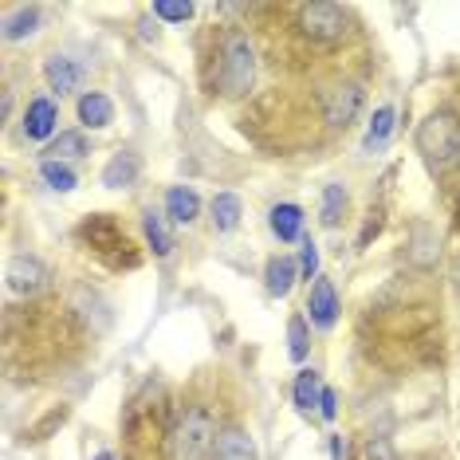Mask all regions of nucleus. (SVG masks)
Masks as SVG:
<instances>
[{"mask_svg": "<svg viewBox=\"0 0 460 460\" xmlns=\"http://www.w3.org/2000/svg\"><path fill=\"white\" fill-rule=\"evenodd\" d=\"M217 441H221L217 417L208 413L205 405H190L170 433V456L173 460H205L217 448Z\"/></svg>", "mask_w": 460, "mask_h": 460, "instance_id": "f257e3e1", "label": "nucleus"}, {"mask_svg": "<svg viewBox=\"0 0 460 460\" xmlns=\"http://www.w3.org/2000/svg\"><path fill=\"white\" fill-rule=\"evenodd\" d=\"M417 150L425 154L429 165H448L460 154V119L453 111H433L417 127Z\"/></svg>", "mask_w": 460, "mask_h": 460, "instance_id": "f03ea898", "label": "nucleus"}, {"mask_svg": "<svg viewBox=\"0 0 460 460\" xmlns=\"http://www.w3.org/2000/svg\"><path fill=\"white\" fill-rule=\"evenodd\" d=\"M256 83V56L252 44L244 36H228L225 40V56H221V91L228 99H244Z\"/></svg>", "mask_w": 460, "mask_h": 460, "instance_id": "7ed1b4c3", "label": "nucleus"}, {"mask_svg": "<svg viewBox=\"0 0 460 460\" xmlns=\"http://www.w3.org/2000/svg\"><path fill=\"white\" fill-rule=\"evenodd\" d=\"M299 32L315 44H334L347 32V13L339 4H303L299 8Z\"/></svg>", "mask_w": 460, "mask_h": 460, "instance_id": "20e7f679", "label": "nucleus"}, {"mask_svg": "<svg viewBox=\"0 0 460 460\" xmlns=\"http://www.w3.org/2000/svg\"><path fill=\"white\" fill-rule=\"evenodd\" d=\"M4 284H8V291H16V296H36V291H44V284H48V268L40 264L36 256H13L4 268Z\"/></svg>", "mask_w": 460, "mask_h": 460, "instance_id": "39448f33", "label": "nucleus"}, {"mask_svg": "<svg viewBox=\"0 0 460 460\" xmlns=\"http://www.w3.org/2000/svg\"><path fill=\"white\" fill-rule=\"evenodd\" d=\"M362 99L366 95H362L358 83H342V87H334L327 95V122L331 127H350L362 111Z\"/></svg>", "mask_w": 460, "mask_h": 460, "instance_id": "423d86ee", "label": "nucleus"}, {"mask_svg": "<svg viewBox=\"0 0 460 460\" xmlns=\"http://www.w3.org/2000/svg\"><path fill=\"white\" fill-rule=\"evenodd\" d=\"M307 319L315 323V327H334V319H339V296H334L331 279H315L311 284V296H307Z\"/></svg>", "mask_w": 460, "mask_h": 460, "instance_id": "0eeeda50", "label": "nucleus"}, {"mask_svg": "<svg viewBox=\"0 0 460 460\" xmlns=\"http://www.w3.org/2000/svg\"><path fill=\"white\" fill-rule=\"evenodd\" d=\"M56 122H59V111H56V102L51 99H32L28 102V111H24V134L28 138H36V142H44L56 134Z\"/></svg>", "mask_w": 460, "mask_h": 460, "instance_id": "6e6552de", "label": "nucleus"}, {"mask_svg": "<svg viewBox=\"0 0 460 460\" xmlns=\"http://www.w3.org/2000/svg\"><path fill=\"white\" fill-rule=\"evenodd\" d=\"M44 79L51 83V91L67 95V91H75L79 83H83V67L71 56H51L48 64H44Z\"/></svg>", "mask_w": 460, "mask_h": 460, "instance_id": "1a4fd4ad", "label": "nucleus"}, {"mask_svg": "<svg viewBox=\"0 0 460 460\" xmlns=\"http://www.w3.org/2000/svg\"><path fill=\"white\" fill-rule=\"evenodd\" d=\"M111 119H114V102L102 95V91H87V95L79 99V122H83L87 130L111 127Z\"/></svg>", "mask_w": 460, "mask_h": 460, "instance_id": "9d476101", "label": "nucleus"}, {"mask_svg": "<svg viewBox=\"0 0 460 460\" xmlns=\"http://www.w3.org/2000/svg\"><path fill=\"white\" fill-rule=\"evenodd\" d=\"M197 213H201V201H197L193 190H185V185H173V190L165 193V217H170L173 225H193Z\"/></svg>", "mask_w": 460, "mask_h": 460, "instance_id": "9b49d317", "label": "nucleus"}, {"mask_svg": "<svg viewBox=\"0 0 460 460\" xmlns=\"http://www.w3.org/2000/svg\"><path fill=\"white\" fill-rule=\"evenodd\" d=\"M296 276H299V268H296V260L291 256H276V260H268V271H264V284L271 296H279L284 299L291 288H296Z\"/></svg>", "mask_w": 460, "mask_h": 460, "instance_id": "f8f14e48", "label": "nucleus"}, {"mask_svg": "<svg viewBox=\"0 0 460 460\" xmlns=\"http://www.w3.org/2000/svg\"><path fill=\"white\" fill-rule=\"evenodd\" d=\"M217 460H256V445L244 429H225L217 441Z\"/></svg>", "mask_w": 460, "mask_h": 460, "instance_id": "ddd939ff", "label": "nucleus"}, {"mask_svg": "<svg viewBox=\"0 0 460 460\" xmlns=\"http://www.w3.org/2000/svg\"><path fill=\"white\" fill-rule=\"evenodd\" d=\"M138 158L134 154H114L107 162V170H102V185L107 190H122V185H134V177H138Z\"/></svg>", "mask_w": 460, "mask_h": 460, "instance_id": "4468645a", "label": "nucleus"}, {"mask_svg": "<svg viewBox=\"0 0 460 460\" xmlns=\"http://www.w3.org/2000/svg\"><path fill=\"white\" fill-rule=\"evenodd\" d=\"M142 233H146V244L154 248V256H170L173 252V236H170V228H165L162 213L146 208L142 213Z\"/></svg>", "mask_w": 460, "mask_h": 460, "instance_id": "2eb2a0df", "label": "nucleus"}, {"mask_svg": "<svg viewBox=\"0 0 460 460\" xmlns=\"http://www.w3.org/2000/svg\"><path fill=\"white\" fill-rule=\"evenodd\" d=\"M394 107H382V111H374V119H370V127H366V138H362V150L366 154H374V150H382L385 142H390V134H394Z\"/></svg>", "mask_w": 460, "mask_h": 460, "instance_id": "dca6fc26", "label": "nucleus"}, {"mask_svg": "<svg viewBox=\"0 0 460 460\" xmlns=\"http://www.w3.org/2000/svg\"><path fill=\"white\" fill-rule=\"evenodd\" d=\"M271 233L279 240H299L303 236V208L299 205H276L271 208Z\"/></svg>", "mask_w": 460, "mask_h": 460, "instance_id": "f3484780", "label": "nucleus"}, {"mask_svg": "<svg viewBox=\"0 0 460 460\" xmlns=\"http://www.w3.org/2000/svg\"><path fill=\"white\" fill-rule=\"evenodd\" d=\"M40 4H20L13 16L4 20V40H28L40 28Z\"/></svg>", "mask_w": 460, "mask_h": 460, "instance_id": "a211bd4d", "label": "nucleus"}, {"mask_svg": "<svg viewBox=\"0 0 460 460\" xmlns=\"http://www.w3.org/2000/svg\"><path fill=\"white\" fill-rule=\"evenodd\" d=\"M83 236L99 248H127V236H119V225H114L111 217H91V221L83 225Z\"/></svg>", "mask_w": 460, "mask_h": 460, "instance_id": "6ab92c4d", "label": "nucleus"}, {"mask_svg": "<svg viewBox=\"0 0 460 460\" xmlns=\"http://www.w3.org/2000/svg\"><path fill=\"white\" fill-rule=\"evenodd\" d=\"M240 225V197L236 193H217L213 197V228L217 233H233Z\"/></svg>", "mask_w": 460, "mask_h": 460, "instance_id": "aec40b11", "label": "nucleus"}, {"mask_svg": "<svg viewBox=\"0 0 460 460\" xmlns=\"http://www.w3.org/2000/svg\"><path fill=\"white\" fill-rule=\"evenodd\" d=\"M319 397H323L319 374L315 370H299V378H296V405H299V413L319 410Z\"/></svg>", "mask_w": 460, "mask_h": 460, "instance_id": "412c9836", "label": "nucleus"}, {"mask_svg": "<svg viewBox=\"0 0 460 460\" xmlns=\"http://www.w3.org/2000/svg\"><path fill=\"white\" fill-rule=\"evenodd\" d=\"M48 162H67V158H83L87 154V138H83L79 130H67V134H59L56 142L48 146Z\"/></svg>", "mask_w": 460, "mask_h": 460, "instance_id": "4be33fe9", "label": "nucleus"}, {"mask_svg": "<svg viewBox=\"0 0 460 460\" xmlns=\"http://www.w3.org/2000/svg\"><path fill=\"white\" fill-rule=\"evenodd\" d=\"M40 177H44V185L48 190H56V193H71L75 190V170L64 162H40Z\"/></svg>", "mask_w": 460, "mask_h": 460, "instance_id": "5701e85b", "label": "nucleus"}, {"mask_svg": "<svg viewBox=\"0 0 460 460\" xmlns=\"http://www.w3.org/2000/svg\"><path fill=\"white\" fill-rule=\"evenodd\" d=\"M342 208H347V190H342V185H327V190H323V213H319L323 225L327 228L339 225Z\"/></svg>", "mask_w": 460, "mask_h": 460, "instance_id": "b1692460", "label": "nucleus"}, {"mask_svg": "<svg viewBox=\"0 0 460 460\" xmlns=\"http://www.w3.org/2000/svg\"><path fill=\"white\" fill-rule=\"evenodd\" d=\"M307 350H311V342H307V319L296 315V319L288 323V354L296 362H303V358H307Z\"/></svg>", "mask_w": 460, "mask_h": 460, "instance_id": "393cba45", "label": "nucleus"}, {"mask_svg": "<svg viewBox=\"0 0 460 460\" xmlns=\"http://www.w3.org/2000/svg\"><path fill=\"white\" fill-rule=\"evenodd\" d=\"M154 16H162L165 24H185L193 16V4H185V0H154Z\"/></svg>", "mask_w": 460, "mask_h": 460, "instance_id": "a878e982", "label": "nucleus"}, {"mask_svg": "<svg viewBox=\"0 0 460 460\" xmlns=\"http://www.w3.org/2000/svg\"><path fill=\"white\" fill-rule=\"evenodd\" d=\"M315 271H319V248H315V240H311V236H303V252H299V276L315 279Z\"/></svg>", "mask_w": 460, "mask_h": 460, "instance_id": "bb28decb", "label": "nucleus"}, {"mask_svg": "<svg viewBox=\"0 0 460 460\" xmlns=\"http://www.w3.org/2000/svg\"><path fill=\"white\" fill-rule=\"evenodd\" d=\"M366 460H397V453L385 437H374V441L366 445Z\"/></svg>", "mask_w": 460, "mask_h": 460, "instance_id": "cd10ccee", "label": "nucleus"}, {"mask_svg": "<svg viewBox=\"0 0 460 460\" xmlns=\"http://www.w3.org/2000/svg\"><path fill=\"white\" fill-rule=\"evenodd\" d=\"M319 413L327 417V421H334V413H339V405H334V394H331V390H323V397H319Z\"/></svg>", "mask_w": 460, "mask_h": 460, "instance_id": "c85d7f7f", "label": "nucleus"}, {"mask_svg": "<svg viewBox=\"0 0 460 460\" xmlns=\"http://www.w3.org/2000/svg\"><path fill=\"white\" fill-rule=\"evenodd\" d=\"M95 460H114V456H111V453H99V456H95Z\"/></svg>", "mask_w": 460, "mask_h": 460, "instance_id": "c756f323", "label": "nucleus"}, {"mask_svg": "<svg viewBox=\"0 0 460 460\" xmlns=\"http://www.w3.org/2000/svg\"><path fill=\"white\" fill-rule=\"evenodd\" d=\"M456 288H460V268H456Z\"/></svg>", "mask_w": 460, "mask_h": 460, "instance_id": "7c9ffc66", "label": "nucleus"}, {"mask_svg": "<svg viewBox=\"0 0 460 460\" xmlns=\"http://www.w3.org/2000/svg\"><path fill=\"white\" fill-rule=\"evenodd\" d=\"M456 162H460V154H456Z\"/></svg>", "mask_w": 460, "mask_h": 460, "instance_id": "2f4dec72", "label": "nucleus"}]
</instances>
